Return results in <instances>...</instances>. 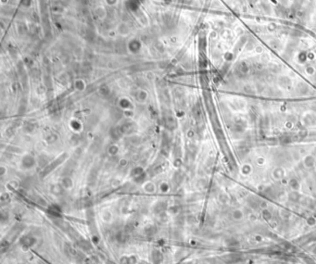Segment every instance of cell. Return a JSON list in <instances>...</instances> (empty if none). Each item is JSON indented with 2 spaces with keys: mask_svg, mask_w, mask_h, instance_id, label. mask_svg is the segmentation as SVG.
I'll use <instances>...</instances> for the list:
<instances>
[{
  "mask_svg": "<svg viewBox=\"0 0 316 264\" xmlns=\"http://www.w3.org/2000/svg\"><path fill=\"white\" fill-rule=\"evenodd\" d=\"M163 260L162 254L158 250H155L152 252V260H153L154 264H160Z\"/></svg>",
  "mask_w": 316,
  "mask_h": 264,
  "instance_id": "1",
  "label": "cell"
},
{
  "mask_svg": "<svg viewBox=\"0 0 316 264\" xmlns=\"http://www.w3.org/2000/svg\"><path fill=\"white\" fill-rule=\"evenodd\" d=\"M21 246L23 247H31L32 245L35 243L34 239H32L31 237H25L23 239H21Z\"/></svg>",
  "mask_w": 316,
  "mask_h": 264,
  "instance_id": "2",
  "label": "cell"
},
{
  "mask_svg": "<svg viewBox=\"0 0 316 264\" xmlns=\"http://www.w3.org/2000/svg\"><path fill=\"white\" fill-rule=\"evenodd\" d=\"M65 253L67 254V256L70 257V258H74L77 256V252L75 251L74 249H72V246H70L69 245H66L65 246Z\"/></svg>",
  "mask_w": 316,
  "mask_h": 264,
  "instance_id": "3",
  "label": "cell"
},
{
  "mask_svg": "<svg viewBox=\"0 0 316 264\" xmlns=\"http://www.w3.org/2000/svg\"><path fill=\"white\" fill-rule=\"evenodd\" d=\"M79 246L84 251H88L91 249V246H90L89 243L87 241H81L79 243Z\"/></svg>",
  "mask_w": 316,
  "mask_h": 264,
  "instance_id": "4",
  "label": "cell"
},
{
  "mask_svg": "<svg viewBox=\"0 0 316 264\" xmlns=\"http://www.w3.org/2000/svg\"><path fill=\"white\" fill-rule=\"evenodd\" d=\"M119 264H130V256H122L120 258Z\"/></svg>",
  "mask_w": 316,
  "mask_h": 264,
  "instance_id": "5",
  "label": "cell"
},
{
  "mask_svg": "<svg viewBox=\"0 0 316 264\" xmlns=\"http://www.w3.org/2000/svg\"><path fill=\"white\" fill-rule=\"evenodd\" d=\"M84 264H97V262L94 260V258H88L84 260Z\"/></svg>",
  "mask_w": 316,
  "mask_h": 264,
  "instance_id": "6",
  "label": "cell"
}]
</instances>
